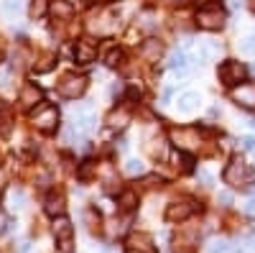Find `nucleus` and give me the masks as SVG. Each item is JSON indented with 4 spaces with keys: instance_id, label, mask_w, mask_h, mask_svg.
I'll use <instances>...</instances> for the list:
<instances>
[{
    "instance_id": "nucleus-2",
    "label": "nucleus",
    "mask_w": 255,
    "mask_h": 253,
    "mask_svg": "<svg viewBox=\"0 0 255 253\" xmlns=\"http://www.w3.org/2000/svg\"><path fill=\"white\" fill-rule=\"evenodd\" d=\"M168 136H171V143L176 146L179 151H199L204 146V131L197 128V125H181V128H171L168 131Z\"/></svg>"
},
{
    "instance_id": "nucleus-5",
    "label": "nucleus",
    "mask_w": 255,
    "mask_h": 253,
    "mask_svg": "<svg viewBox=\"0 0 255 253\" xmlns=\"http://www.w3.org/2000/svg\"><path fill=\"white\" fill-rule=\"evenodd\" d=\"M31 125L41 133H54L59 125V110L54 105H38L36 110H31Z\"/></svg>"
},
{
    "instance_id": "nucleus-7",
    "label": "nucleus",
    "mask_w": 255,
    "mask_h": 253,
    "mask_svg": "<svg viewBox=\"0 0 255 253\" xmlns=\"http://www.w3.org/2000/svg\"><path fill=\"white\" fill-rule=\"evenodd\" d=\"M230 100L238 105V108L255 113V82H240L238 87L230 90Z\"/></svg>"
},
{
    "instance_id": "nucleus-33",
    "label": "nucleus",
    "mask_w": 255,
    "mask_h": 253,
    "mask_svg": "<svg viewBox=\"0 0 255 253\" xmlns=\"http://www.w3.org/2000/svg\"><path fill=\"white\" fill-rule=\"evenodd\" d=\"M202 5H212V3H220V0H199Z\"/></svg>"
},
{
    "instance_id": "nucleus-34",
    "label": "nucleus",
    "mask_w": 255,
    "mask_h": 253,
    "mask_svg": "<svg viewBox=\"0 0 255 253\" xmlns=\"http://www.w3.org/2000/svg\"><path fill=\"white\" fill-rule=\"evenodd\" d=\"M171 3H174V5H186L189 0H171Z\"/></svg>"
},
{
    "instance_id": "nucleus-10",
    "label": "nucleus",
    "mask_w": 255,
    "mask_h": 253,
    "mask_svg": "<svg viewBox=\"0 0 255 253\" xmlns=\"http://www.w3.org/2000/svg\"><path fill=\"white\" fill-rule=\"evenodd\" d=\"M41 97H44V92H41V87L36 82H26L18 92V102H20V108H26V110H36Z\"/></svg>"
},
{
    "instance_id": "nucleus-29",
    "label": "nucleus",
    "mask_w": 255,
    "mask_h": 253,
    "mask_svg": "<svg viewBox=\"0 0 255 253\" xmlns=\"http://www.w3.org/2000/svg\"><path fill=\"white\" fill-rule=\"evenodd\" d=\"M217 200H220V205H222V207H230V205H232V195H230V192H220V197H217Z\"/></svg>"
},
{
    "instance_id": "nucleus-12",
    "label": "nucleus",
    "mask_w": 255,
    "mask_h": 253,
    "mask_svg": "<svg viewBox=\"0 0 255 253\" xmlns=\"http://www.w3.org/2000/svg\"><path fill=\"white\" fill-rule=\"evenodd\" d=\"M74 59L79 64H90V61L97 59V44L92 38H79L74 41Z\"/></svg>"
},
{
    "instance_id": "nucleus-17",
    "label": "nucleus",
    "mask_w": 255,
    "mask_h": 253,
    "mask_svg": "<svg viewBox=\"0 0 255 253\" xmlns=\"http://www.w3.org/2000/svg\"><path fill=\"white\" fill-rule=\"evenodd\" d=\"M128 120H130V110H128L125 105L113 108L110 115H108V125H110V128H123V125H128Z\"/></svg>"
},
{
    "instance_id": "nucleus-13",
    "label": "nucleus",
    "mask_w": 255,
    "mask_h": 253,
    "mask_svg": "<svg viewBox=\"0 0 255 253\" xmlns=\"http://www.w3.org/2000/svg\"><path fill=\"white\" fill-rule=\"evenodd\" d=\"M163 54V44L158 38H145L143 44H140V56L143 61H148V64H153V61H158Z\"/></svg>"
},
{
    "instance_id": "nucleus-19",
    "label": "nucleus",
    "mask_w": 255,
    "mask_h": 253,
    "mask_svg": "<svg viewBox=\"0 0 255 253\" xmlns=\"http://www.w3.org/2000/svg\"><path fill=\"white\" fill-rule=\"evenodd\" d=\"M44 210H46L51 218H56V215L61 218V215H64V210H67V205H64V197H61V195H49Z\"/></svg>"
},
{
    "instance_id": "nucleus-20",
    "label": "nucleus",
    "mask_w": 255,
    "mask_h": 253,
    "mask_svg": "<svg viewBox=\"0 0 255 253\" xmlns=\"http://www.w3.org/2000/svg\"><path fill=\"white\" fill-rule=\"evenodd\" d=\"M51 10H54L56 20H72V15H74V5L67 3V0H56L51 5Z\"/></svg>"
},
{
    "instance_id": "nucleus-31",
    "label": "nucleus",
    "mask_w": 255,
    "mask_h": 253,
    "mask_svg": "<svg viewBox=\"0 0 255 253\" xmlns=\"http://www.w3.org/2000/svg\"><path fill=\"white\" fill-rule=\"evenodd\" d=\"M10 223H8V218H5V213H3V210H0V233H3V230L8 228Z\"/></svg>"
},
{
    "instance_id": "nucleus-35",
    "label": "nucleus",
    "mask_w": 255,
    "mask_h": 253,
    "mask_svg": "<svg viewBox=\"0 0 255 253\" xmlns=\"http://www.w3.org/2000/svg\"><path fill=\"white\" fill-rule=\"evenodd\" d=\"M250 3H253V5H255V0H250Z\"/></svg>"
},
{
    "instance_id": "nucleus-18",
    "label": "nucleus",
    "mask_w": 255,
    "mask_h": 253,
    "mask_svg": "<svg viewBox=\"0 0 255 253\" xmlns=\"http://www.w3.org/2000/svg\"><path fill=\"white\" fill-rule=\"evenodd\" d=\"M102 61H105V67H120V61H123V51L118 44H110V46H105L102 51Z\"/></svg>"
},
{
    "instance_id": "nucleus-36",
    "label": "nucleus",
    "mask_w": 255,
    "mask_h": 253,
    "mask_svg": "<svg viewBox=\"0 0 255 253\" xmlns=\"http://www.w3.org/2000/svg\"><path fill=\"white\" fill-rule=\"evenodd\" d=\"M253 38H255V36H253Z\"/></svg>"
},
{
    "instance_id": "nucleus-25",
    "label": "nucleus",
    "mask_w": 255,
    "mask_h": 253,
    "mask_svg": "<svg viewBox=\"0 0 255 253\" xmlns=\"http://www.w3.org/2000/svg\"><path fill=\"white\" fill-rule=\"evenodd\" d=\"M10 79H13L10 67H0V90H8L10 87Z\"/></svg>"
},
{
    "instance_id": "nucleus-1",
    "label": "nucleus",
    "mask_w": 255,
    "mask_h": 253,
    "mask_svg": "<svg viewBox=\"0 0 255 253\" xmlns=\"http://www.w3.org/2000/svg\"><path fill=\"white\" fill-rule=\"evenodd\" d=\"M222 179H225V184H230L232 189H250V187L255 184V169H253L245 159L235 156V159H230V164L225 166Z\"/></svg>"
},
{
    "instance_id": "nucleus-8",
    "label": "nucleus",
    "mask_w": 255,
    "mask_h": 253,
    "mask_svg": "<svg viewBox=\"0 0 255 253\" xmlns=\"http://www.w3.org/2000/svg\"><path fill=\"white\" fill-rule=\"evenodd\" d=\"M197 202L194 200H189V197H184V200H176V202H171L166 207V220L168 223H184V220H189L191 215L197 213Z\"/></svg>"
},
{
    "instance_id": "nucleus-6",
    "label": "nucleus",
    "mask_w": 255,
    "mask_h": 253,
    "mask_svg": "<svg viewBox=\"0 0 255 253\" xmlns=\"http://www.w3.org/2000/svg\"><path fill=\"white\" fill-rule=\"evenodd\" d=\"M84 90H87V77L84 74H77V72H69L59 79V95L67 97V100H77Z\"/></svg>"
},
{
    "instance_id": "nucleus-14",
    "label": "nucleus",
    "mask_w": 255,
    "mask_h": 253,
    "mask_svg": "<svg viewBox=\"0 0 255 253\" xmlns=\"http://www.w3.org/2000/svg\"><path fill=\"white\" fill-rule=\"evenodd\" d=\"M199 102H202L199 92H181L176 100V108H179V113H194L199 108Z\"/></svg>"
},
{
    "instance_id": "nucleus-32",
    "label": "nucleus",
    "mask_w": 255,
    "mask_h": 253,
    "mask_svg": "<svg viewBox=\"0 0 255 253\" xmlns=\"http://www.w3.org/2000/svg\"><path fill=\"white\" fill-rule=\"evenodd\" d=\"M90 5H110V3H115V0H87Z\"/></svg>"
},
{
    "instance_id": "nucleus-15",
    "label": "nucleus",
    "mask_w": 255,
    "mask_h": 253,
    "mask_svg": "<svg viewBox=\"0 0 255 253\" xmlns=\"http://www.w3.org/2000/svg\"><path fill=\"white\" fill-rule=\"evenodd\" d=\"M189 61H191V56L184 49H176V51H171V56H168V67H171L174 72H179V74H184L189 69Z\"/></svg>"
},
{
    "instance_id": "nucleus-27",
    "label": "nucleus",
    "mask_w": 255,
    "mask_h": 253,
    "mask_svg": "<svg viewBox=\"0 0 255 253\" xmlns=\"http://www.w3.org/2000/svg\"><path fill=\"white\" fill-rule=\"evenodd\" d=\"M240 149H245V151H253V149H255V138H253V136H245V138H240Z\"/></svg>"
},
{
    "instance_id": "nucleus-3",
    "label": "nucleus",
    "mask_w": 255,
    "mask_h": 253,
    "mask_svg": "<svg viewBox=\"0 0 255 253\" xmlns=\"http://www.w3.org/2000/svg\"><path fill=\"white\" fill-rule=\"evenodd\" d=\"M194 20H197V26L202 31H220V28H225L227 13H225V8L220 3H212V5H202L197 10Z\"/></svg>"
},
{
    "instance_id": "nucleus-26",
    "label": "nucleus",
    "mask_w": 255,
    "mask_h": 253,
    "mask_svg": "<svg viewBox=\"0 0 255 253\" xmlns=\"http://www.w3.org/2000/svg\"><path fill=\"white\" fill-rule=\"evenodd\" d=\"M207 253H227V243H225V241H215Z\"/></svg>"
},
{
    "instance_id": "nucleus-22",
    "label": "nucleus",
    "mask_w": 255,
    "mask_h": 253,
    "mask_svg": "<svg viewBox=\"0 0 255 253\" xmlns=\"http://www.w3.org/2000/svg\"><path fill=\"white\" fill-rule=\"evenodd\" d=\"M10 125H13V110L8 108V105L0 100V133H10Z\"/></svg>"
},
{
    "instance_id": "nucleus-4",
    "label": "nucleus",
    "mask_w": 255,
    "mask_h": 253,
    "mask_svg": "<svg viewBox=\"0 0 255 253\" xmlns=\"http://www.w3.org/2000/svg\"><path fill=\"white\" fill-rule=\"evenodd\" d=\"M217 77H220V82L225 84V87H238L240 82H245V77H248V67L243 64V61H238V59H225L222 64H220V69H217Z\"/></svg>"
},
{
    "instance_id": "nucleus-16",
    "label": "nucleus",
    "mask_w": 255,
    "mask_h": 253,
    "mask_svg": "<svg viewBox=\"0 0 255 253\" xmlns=\"http://www.w3.org/2000/svg\"><path fill=\"white\" fill-rule=\"evenodd\" d=\"M5 205H8L10 210H23V207H26V192H23L20 187H8Z\"/></svg>"
},
{
    "instance_id": "nucleus-24",
    "label": "nucleus",
    "mask_w": 255,
    "mask_h": 253,
    "mask_svg": "<svg viewBox=\"0 0 255 253\" xmlns=\"http://www.w3.org/2000/svg\"><path fill=\"white\" fill-rule=\"evenodd\" d=\"M125 172L130 174V177H140V174L145 172V169H143V161H138V159H130V161L125 164Z\"/></svg>"
},
{
    "instance_id": "nucleus-9",
    "label": "nucleus",
    "mask_w": 255,
    "mask_h": 253,
    "mask_svg": "<svg viewBox=\"0 0 255 253\" xmlns=\"http://www.w3.org/2000/svg\"><path fill=\"white\" fill-rule=\"evenodd\" d=\"M54 236H56V243H59V251L61 253H72V246H74V228L67 218H59L54 220Z\"/></svg>"
},
{
    "instance_id": "nucleus-11",
    "label": "nucleus",
    "mask_w": 255,
    "mask_h": 253,
    "mask_svg": "<svg viewBox=\"0 0 255 253\" xmlns=\"http://www.w3.org/2000/svg\"><path fill=\"white\" fill-rule=\"evenodd\" d=\"M220 51H222V46L215 44V41H199L191 61H197V64H207V61H215L220 56Z\"/></svg>"
},
{
    "instance_id": "nucleus-21",
    "label": "nucleus",
    "mask_w": 255,
    "mask_h": 253,
    "mask_svg": "<svg viewBox=\"0 0 255 253\" xmlns=\"http://www.w3.org/2000/svg\"><path fill=\"white\" fill-rule=\"evenodd\" d=\"M118 205H120V210H133L135 205H138V192L135 189H125V192H120L118 195Z\"/></svg>"
},
{
    "instance_id": "nucleus-28",
    "label": "nucleus",
    "mask_w": 255,
    "mask_h": 253,
    "mask_svg": "<svg viewBox=\"0 0 255 253\" xmlns=\"http://www.w3.org/2000/svg\"><path fill=\"white\" fill-rule=\"evenodd\" d=\"M197 177L204 182V187H212V174L209 172H204V169H199V172H197Z\"/></svg>"
},
{
    "instance_id": "nucleus-23",
    "label": "nucleus",
    "mask_w": 255,
    "mask_h": 253,
    "mask_svg": "<svg viewBox=\"0 0 255 253\" xmlns=\"http://www.w3.org/2000/svg\"><path fill=\"white\" fill-rule=\"evenodd\" d=\"M49 10V0H31V5H28V15L36 20V18H44Z\"/></svg>"
},
{
    "instance_id": "nucleus-30",
    "label": "nucleus",
    "mask_w": 255,
    "mask_h": 253,
    "mask_svg": "<svg viewBox=\"0 0 255 253\" xmlns=\"http://www.w3.org/2000/svg\"><path fill=\"white\" fill-rule=\"evenodd\" d=\"M245 213H255V192L250 195V200H248V205H245Z\"/></svg>"
}]
</instances>
